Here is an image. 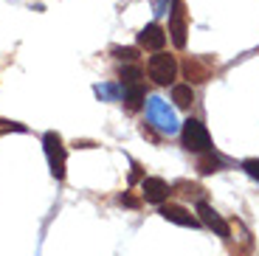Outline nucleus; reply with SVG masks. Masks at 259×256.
Here are the masks:
<instances>
[{
  "instance_id": "obj_1",
  "label": "nucleus",
  "mask_w": 259,
  "mask_h": 256,
  "mask_svg": "<svg viewBox=\"0 0 259 256\" xmlns=\"http://www.w3.org/2000/svg\"><path fill=\"white\" fill-rule=\"evenodd\" d=\"M147 121L158 130L161 135H175L181 133V121H178L175 110L169 107V102H163L161 96H149L147 99Z\"/></svg>"
},
{
  "instance_id": "obj_2",
  "label": "nucleus",
  "mask_w": 259,
  "mask_h": 256,
  "mask_svg": "<svg viewBox=\"0 0 259 256\" xmlns=\"http://www.w3.org/2000/svg\"><path fill=\"white\" fill-rule=\"evenodd\" d=\"M178 59L172 57V54H166V51H155L152 57L147 59V73H149V79L155 84H161V88H169V84L175 82V76H178Z\"/></svg>"
},
{
  "instance_id": "obj_3",
  "label": "nucleus",
  "mask_w": 259,
  "mask_h": 256,
  "mask_svg": "<svg viewBox=\"0 0 259 256\" xmlns=\"http://www.w3.org/2000/svg\"><path fill=\"white\" fill-rule=\"evenodd\" d=\"M181 141H183V149L189 152H208L211 149V133L206 130V124L197 121V118H186L181 124Z\"/></svg>"
},
{
  "instance_id": "obj_4",
  "label": "nucleus",
  "mask_w": 259,
  "mask_h": 256,
  "mask_svg": "<svg viewBox=\"0 0 259 256\" xmlns=\"http://www.w3.org/2000/svg\"><path fill=\"white\" fill-rule=\"evenodd\" d=\"M42 149H46V158H48V166H51V175L57 180H65V163H68V152H65V144L59 138V133L48 130L42 135Z\"/></svg>"
},
{
  "instance_id": "obj_5",
  "label": "nucleus",
  "mask_w": 259,
  "mask_h": 256,
  "mask_svg": "<svg viewBox=\"0 0 259 256\" xmlns=\"http://www.w3.org/2000/svg\"><path fill=\"white\" fill-rule=\"evenodd\" d=\"M186 34H189V17H186V3L172 0L169 3V37L175 48H186Z\"/></svg>"
},
{
  "instance_id": "obj_6",
  "label": "nucleus",
  "mask_w": 259,
  "mask_h": 256,
  "mask_svg": "<svg viewBox=\"0 0 259 256\" xmlns=\"http://www.w3.org/2000/svg\"><path fill=\"white\" fill-rule=\"evenodd\" d=\"M181 68H183V76L189 79V84L208 82L211 73H214V62L208 57H186Z\"/></svg>"
},
{
  "instance_id": "obj_7",
  "label": "nucleus",
  "mask_w": 259,
  "mask_h": 256,
  "mask_svg": "<svg viewBox=\"0 0 259 256\" xmlns=\"http://www.w3.org/2000/svg\"><path fill=\"white\" fill-rule=\"evenodd\" d=\"M169 194H172V186H169L163 178L147 175V178L141 180V200H147V203L161 205V203H166V200H169Z\"/></svg>"
},
{
  "instance_id": "obj_8",
  "label": "nucleus",
  "mask_w": 259,
  "mask_h": 256,
  "mask_svg": "<svg viewBox=\"0 0 259 256\" xmlns=\"http://www.w3.org/2000/svg\"><path fill=\"white\" fill-rule=\"evenodd\" d=\"M158 214H161L166 223H175V225H183V228H200V217H194L189 208H183V205L178 203H161V208H158Z\"/></svg>"
},
{
  "instance_id": "obj_9",
  "label": "nucleus",
  "mask_w": 259,
  "mask_h": 256,
  "mask_svg": "<svg viewBox=\"0 0 259 256\" xmlns=\"http://www.w3.org/2000/svg\"><path fill=\"white\" fill-rule=\"evenodd\" d=\"M197 214H200V223L206 225V228H211L217 237L223 239H231V225L223 220V214H217L211 208V205L206 203V200H197Z\"/></svg>"
},
{
  "instance_id": "obj_10",
  "label": "nucleus",
  "mask_w": 259,
  "mask_h": 256,
  "mask_svg": "<svg viewBox=\"0 0 259 256\" xmlns=\"http://www.w3.org/2000/svg\"><path fill=\"white\" fill-rule=\"evenodd\" d=\"M163 45H166V31L161 28V23H149L138 31V48L144 51H163Z\"/></svg>"
},
{
  "instance_id": "obj_11",
  "label": "nucleus",
  "mask_w": 259,
  "mask_h": 256,
  "mask_svg": "<svg viewBox=\"0 0 259 256\" xmlns=\"http://www.w3.org/2000/svg\"><path fill=\"white\" fill-rule=\"evenodd\" d=\"M121 99H124V107H127L130 113L141 110L144 104H147V88H144V82H138V84H121Z\"/></svg>"
},
{
  "instance_id": "obj_12",
  "label": "nucleus",
  "mask_w": 259,
  "mask_h": 256,
  "mask_svg": "<svg viewBox=\"0 0 259 256\" xmlns=\"http://www.w3.org/2000/svg\"><path fill=\"white\" fill-rule=\"evenodd\" d=\"M223 169H226V160L214 152V149L200 152V160H197V172L200 175H214V172H223Z\"/></svg>"
},
{
  "instance_id": "obj_13",
  "label": "nucleus",
  "mask_w": 259,
  "mask_h": 256,
  "mask_svg": "<svg viewBox=\"0 0 259 256\" xmlns=\"http://www.w3.org/2000/svg\"><path fill=\"white\" fill-rule=\"evenodd\" d=\"M172 102H175V107L181 110H189L194 104V88L192 84H172Z\"/></svg>"
},
{
  "instance_id": "obj_14",
  "label": "nucleus",
  "mask_w": 259,
  "mask_h": 256,
  "mask_svg": "<svg viewBox=\"0 0 259 256\" xmlns=\"http://www.w3.org/2000/svg\"><path fill=\"white\" fill-rule=\"evenodd\" d=\"M144 79V68L136 62H124L118 68V84H138Z\"/></svg>"
},
{
  "instance_id": "obj_15",
  "label": "nucleus",
  "mask_w": 259,
  "mask_h": 256,
  "mask_svg": "<svg viewBox=\"0 0 259 256\" xmlns=\"http://www.w3.org/2000/svg\"><path fill=\"white\" fill-rule=\"evenodd\" d=\"M93 93H96L102 102H118V99H121V84H113V82L93 84Z\"/></svg>"
},
{
  "instance_id": "obj_16",
  "label": "nucleus",
  "mask_w": 259,
  "mask_h": 256,
  "mask_svg": "<svg viewBox=\"0 0 259 256\" xmlns=\"http://www.w3.org/2000/svg\"><path fill=\"white\" fill-rule=\"evenodd\" d=\"M110 54L118 59V62H136L138 59V48H124V45H113Z\"/></svg>"
},
{
  "instance_id": "obj_17",
  "label": "nucleus",
  "mask_w": 259,
  "mask_h": 256,
  "mask_svg": "<svg viewBox=\"0 0 259 256\" xmlns=\"http://www.w3.org/2000/svg\"><path fill=\"white\" fill-rule=\"evenodd\" d=\"M178 189H181L183 197H194V200H206V189L197 183H178Z\"/></svg>"
},
{
  "instance_id": "obj_18",
  "label": "nucleus",
  "mask_w": 259,
  "mask_h": 256,
  "mask_svg": "<svg viewBox=\"0 0 259 256\" xmlns=\"http://www.w3.org/2000/svg\"><path fill=\"white\" fill-rule=\"evenodd\" d=\"M240 166H242V172H245L248 178H253L259 183V158H245Z\"/></svg>"
},
{
  "instance_id": "obj_19",
  "label": "nucleus",
  "mask_w": 259,
  "mask_h": 256,
  "mask_svg": "<svg viewBox=\"0 0 259 256\" xmlns=\"http://www.w3.org/2000/svg\"><path fill=\"white\" fill-rule=\"evenodd\" d=\"M118 203H121L124 208H133V211H138V208H141V200H138L133 192H121V194H118Z\"/></svg>"
},
{
  "instance_id": "obj_20",
  "label": "nucleus",
  "mask_w": 259,
  "mask_h": 256,
  "mask_svg": "<svg viewBox=\"0 0 259 256\" xmlns=\"http://www.w3.org/2000/svg\"><path fill=\"white\" fill-rule=\"evenodd\" d=\"M0 133H28V127L20 124V121H6V118H0Z\"/></svg>"
},
{
  "instance_id": "obj_21",
  "label": "nucleus",
  "mask_w": 259,
  "mask_h": 256,
  "mask_svg": "<svg viewBox=\"0 0 259 256\" xmlns=\"http://www.w3.org/2000/svg\"><path fill=\"white\" fill-rule=\"evenodd\" d=\"M130 163H133V172H130V183H138V180H144V178H147L138 160H130Z\"/></svg>"
},
{
  "instance_id": "obj_22",
  "label": "nucleus",
  "mask_w": 259,
  "mask_h": 256,
  "mask_svg": "<svg viewBox=\"0 0 259 256\" xmlns=\"http://www.w3.org/2000/svg\"><path fill=\"white\" fill-rule=\"evenodd\" d=\"M169 12V0H155V14L161 17V14Z\"/></svg>"
},
{
  "instance_id": "obj_23",
  "label": "nucleus",
  "mask_w": 259,
  "mask_h": 256,
  "mask_svg": "<svg viewBox=\"0 0 259 256\" xmlns=\"http://www.w3.org/2000/svg\"><path fill=\"white\" fill-rule=\"evenodd\" d=\"M73 147H76V149H91V147H96V144H93V141H76Z\"/></svg>"
}]
</instances>
